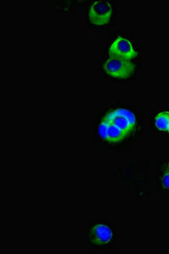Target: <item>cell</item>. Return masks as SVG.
Wrapping results in <instances>:
<instances>
[{
	"label": "cell",
	"mask_w": 169,
	"mask_h": 254,
	"mask_svg": "<svg viewBox=\"0 0 169 254\" xmlns=\"http://www.w3.org/2000/svg\"><path fill=\"white\" fill-rule=\"evenodd\" d=\"M104 120L111 122L128 136L134 134L138 127L136 116L131 110L117 108L108 111L103 117Z\"/></svg>",
	"instance_id": "1"
},
{
	"label": "cell",
	"mask_w": 169,
	"mask_h": 254,
	"mask_svg": "<svg viewBox=\"0 0 169 254\" xmlns=\"http://www.w3.org/2000/svg\"><path fill=\"white\" fill-rule=\"evenodd\" d=\"M103 69L106 75L117 80L130 78L135 71V64L131 61L110 57L105 61Z\"/></svg>",
	"instance_id": "2"
},
{
	"label": "cell",
	"mask_w": 169,
	"mask_h": 254,
	"mask_svg": "<svg viewBox=\"0 0 169 254\" xmlns=\"http://www.w3.org/2000/svg\"><path fill=\"white\" fill-rule=\"evenodd\" d=\"M113 14V5L110 1H94L89 6L88 21L95 26H106Z\"/></svg>",
	"instance_id": "3"
},
{
	"label": "cell",
	"mask_w": 169,
	"mask_h": 254,
	"mask_svg": "<svg viewBox=\"0 0 169 254\" xmlns=\"http://www.w3.org/2000/svg\"><path fill=\"white\" fill-rule=\"evenodd\" d=\"M88 238L89 242L95 247H106L113 243L115 235L109 225L98 223L91 225Z\"/></svg>",
	"instance_id": "4"
},
{
	"label": "cell",
	"mask_w": 169,
	"mask_h": 254,
	"mask_svg": "<svg viewBox=\"0 0 169 254\" xmlns=\"http://www.w3.org/2000/svg\"><path fill=\"white\" fill-rule=\"evenodd\" d=\"M109 55L110 57L132 61L137 57L138 53L130 41L123 37H118L111 44Z\"/></svg>",
	"instance_id": "5"
},
{
	"label": "cell",
	"mask_w": 169,
	"mask_h": 254,
	"mask_svg": "<svg viewBox=\"0 0 169 254\" xmlns=\"http://www.w3.org/2000/svg\"><path fill=\"white\" fill-rule=\"evenodd\" d=\"M98 134L100 138L109 143H121L128 136L123 130L104 119L98 126Z\"/></svg>",
	"instance_id": "6"
},
{
	"label": "cell",
	"mask_w": 169,
	"mask_h": 254,
	"mask_svg": "<svg viewBox=\"0 0 169 254\" xmlns=\"http://www.w3.org/2000/svg\"><path fill=\"white\" fill-rule=\"evenodd\" d=\"M154 126L160 131H167L169 127V112L162 111L158 113L154 119Z\"/></svg>",
	"instance_id": "7"
},
{
	"label": "cell",
	"mask_w": 169,
	"mask_h": 254,
	"mask_svg": "<svg viewBox=\"0 0 169 254\" xmlns=\"http://www.w3.org/2000/svg\"><path fill=\"white\" fill-rule=\"evenodd\" d=\"M159 182L164 189L169 190V165H164L161 168Z\"/></svg>",
	"instance_id": "8"
},
{
	"label": "cell",
	"mask_w": 169,
	"mask_h": 254,
	"mask_svg": "<svg viewBox=\"0 0 169 254\" xmlns=\"http://www.w3.org/2000/svg\"><path fill=\"white\" fill-rule=\"evenodd\" d=\"M168 132H169V129H168Z\"/></svg>",
	"instance_id": "9"
}]
</instances>
